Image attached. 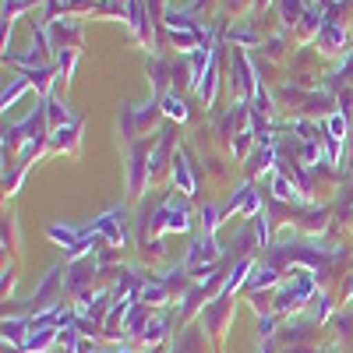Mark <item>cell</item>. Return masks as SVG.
<instances>
[{
	"label": "cell",
	"instance_id": "obj_1",
	"mask_svg": "<svg viewBox=\"0 0 353 353\" xmlns=\"http://www.w3.org/2000/svg\"><path fill=\"white\" fill-rule=\"evenodd\" d=\"M311 293H314V276L311 272H293L290 283H283L279 290V297H276V311H293V307H301L304 301H311Z\"/></svg>",
	"mask_w": 353,
	"mask_h": 353
},
{
	"label": "cell",
	"instance_id": "obj_2",
	"mask_svg": "<svg viewBox=\"0 0 353 353\" xmlns=\"http://www.w3.org/2000/svg\"><path fill=\"white\" fill-rule=\"evenodd\" d=\"M149 176H152L149 145L134 141V145H131V163H128V188H131V194H141V188L149 184Z\"/></svg>",
	"mask_w": 353,
	"mask_h": 353
},
{
	"label": "cell",
	"instance_id": "obj_3",
	"mask_svg": "<svg viewBox=\"0 0 353 353\" xmlns=\"http://www.w3.org/2000/svg\"><path fill=\"white\" fill-rule=\"evenodd\" d=\"M124 212L121 209H110V212H103L96 223H92V233L99 241H106L110 248H124L128 244V230H124Z\"/></svg>",
	"mask_w": 353,
	"mask_h": 353
},
{
	"label": "cell",
	"instance_id": "obj_4",
	"mask_svg": "<svg viewBox=\"0 0 353 353\" xmlns=\"http://www.w3.org/2000/svg\"><path fill=\"white\" fill-rule=\"evenodd\" d=\"M216 258H219L216 237H198L194 248H191V254H188V261H184V269H188V272H209Z\"/></svg>",
	"mask_w": 353,
	"mask_h": 353
},
{
	"label": "cell",
	"instance_id": "obj_5",
	"mask_svg": "<svg viewBox=\"0 0 353 353\" xmlns=\"http://www.w3.org/2000/svg\"><path fill=\"white\" fill-rule=\"evenodd\" d=\"M156 230H191V212L184 201H163V209L156 212Z\"/></svg>",
	"mask_w": 353,
	"mask_h": 353
},
{
	"label": "cell",
	"instance_id": "obj_6",
	"mask_svg": "<svg viewBox=\"0 0 353 353\" xmlns=\"http://www.w3.org/2000/svg\"><path fill=\"white\" fill-rule=\"evenodd\" d=\"M170 163H173V181H176V188H181V194L191 198V194H194V173H191L188 156H184V152H173Z\"/></svg>",
	"mask_w": 353,
	"mask_h": 353
},
{
	"label": "cell",
	"instance_id": "obj_7",
	"mask_svg": "<svg viewBox=\"0 0 353 353\" xmlns=\"http://www.w3.org/2000/svg\"><path fill=\"white\" fill-rule=\"evenodd\" d=\"M57 332H61V329H57V325H43V329H32V332H28L25 336V343H21V353H43L53 339H57Z\"/></svg>",
	"mask_w": 353,
	"mask_h": 353
},
{
	"label": "cell",
	"instance_id": "obj_8",
	"mask_svg": "<svg viewBox=\"0 0 353 353\" xmlns=\"http://www.w3.org/2000/svg\"><path fill=\"white\" fill-rule=\"evenodd\" d=\"M346 43V28L343 25H336V21H325L318 28V46L321 50H339Z\"/></svg>",
	"mask_w": 353,
	"mask_h": 353
},
{
	"label": "cell",
	"instance_id": "obj_9",
	"mask_svg": "<svg viewBox=\"0 0 353 353\" xmlns=\"http://www.w3.org/2000/svg\"><path fill=\"white\" fill-rule=\"evenodd\" d=\"M78 131H81V121H74L71 128H57V131H53V138H50V145H53L57 152L74 149V145H78Z\"/></svg>",
	"mask_w": 353,
	"mask_h": 353
},
{
	"label": "cell",
	"instance_id": "obj_10",
	"mask_svg": "<svg viewBox=\"0 0 353 353\" xmlns=\"http://www.w3.org/2000/svg\"><path fill=\"white\" fill-rule=\"evenodd\" d=\"M46 233H50V241L64 244L68 251H71V248L85 237V230H74V226H57V223H53V226H46Z\"/></svg>",
	"mask_w": 353,
	"mask_h": 353
},
{
	"label": "cell",
	"instance_id": "obj_11",
	"mask_svg": "<svg viewBox=\"0 0 353 353\" xmlns=\"http://www.w3.org/2000/svg\"><path fill=\"white\" fill-rule=\"evenodd\" d=\"M53 39H57V43L64 39V43H68V50H71V46H78V39H81V28H78V21H71V18L57 21V25H53ZM71 53H74V50H71Z\"/></svg>",
	"mask_w": 353,
	"mask_h": 353
},
{
	"label": "cell",
	"instance_id": "obj_12",
	"mask_svg": "<svg viewBox=\"0 0 353 353\" xmlns=\"http://www.w3.org/2000/svg\"><path fill=\"white\" fill-rule=\"evenodd\" d=\"M57 283H61V265H57V269H50V272H46V279L39 283V290L32 293V304H36V307H43V304H46V297L57 290Z\"/></svg>",
	"mask_w": 353,
	"mask_h": 353
},
{
	"label": "cell",
	"instance_id": "obj_13",
	"mask_svg": "<svg viewBox=\"0 0 353 353\" xmlns=\"http://www.w3.org/2000/svg\"><path fill=\"white\" fill-rule=\"evenodd\" d=\"M25 329H32V318H4V339L11 343H25Z\"/></svg>",
	"mask_w": 353,
	"mask_h": 353
},
{
	"label": "cell",
	"instance_id": "obj_14",
	"mask_svg": "<svg viewBox=\"0 0 353 353\" xmlns=\"http://www.w3.org/2000/svg\"><path fill=\"white\" fill-rule=\"evenodd\" d=\"M159 106H163V113L170 117V121H188V106H184V99L176 92H166Z\"/></svg>",
	"mask_w": 353,
	"mask_h": 353
},
{
	"label": "cell",
	"instance_id": "obj_15",
	"mask_svg": "<svg viewBox=\"0 0 353 353\" xmlns=\"http://www.w3.org/2000/svg\"><path fill=\"white\" fill-rule=\"evenodd\" d=\"M272 191H276V198H283V201H304V198L297 194V188L290 184L286 173H276V176H272Z\"/></svg>",
	"mask_w": 353,
	"mask_h": 353
},
{
	"label": "cell",
	"instance_id": "obj_16",
	"mask_svg": "<svg viewBox=\"0 0 353 353\" xmlns=\"http://www.w3.org/2000/svg\"><path fill=\"white\" fill-rule=\"evenodd\" d=\"M276 279H279V272L272 269V265H254V272H251L248 286H251V290H258V286H272Z\"/></svg>",
	"mask_w": 353,
	"mask_h": 353
},
{
	"label": "cell",
	"instance_id": "obj_17",
	"mask_svg": "<svg viewBox=\"0 0 353 353\" xmlns=\"http://www.w3.org/2000/svg\"><path fill=\"white\" fill-rule=\"evenodd\" d=\"M141 304H166V297H170V290L163 286V283H145L141 286Z\"/></svg>",
	"mask_w": 353,
	"mask_h": 353
},
{
	"label": "cell",
	"instance_id": "obj_18",
	"mask_svg": "<svg viewBox=\"0 0 353 353\" xmlns=\"http://www.w3.org/2000/svg\"><path fill=\"white\" fill-rule=\"evenodd\" d=\"M166 325H170V321H166V314H156V318L149 321V325H145L141 339H145V343H159V339L166 336Z\"/></svg>",
	"mask_w": 353,
	"mask_h": 353
},
{
	"label": "cell",
	"instance_id": "obj_19",
	"mask_svg": "<svg viewBox=\"0 0 353 353\" xmlns=\"http://www.w3.org/2000/svg\"><path fill=\"white\" fill-rule=\"evenodd\" d=\"M219 223H223V212H219V209H212V205H205V209H201V226H205V237H216Z\"/></svg>",
	"mask_w": 353,
	"mask_h": 353
},
{
	"label": "cell",
	"instance_id": "obj_20",
	"mask_svg": "<svg viewBox=\"0 0 353 353\" xmlns=\"http://www.w3.org/2000/svg\"><path fill=\"white\" fill-rule=\"evenodd\" d=\"M346 124H350V117H343V113H332V117H329V121L321 124V128L329 131V138L343 141V138H346Z\"/></svg>",
	"mask_w": 353,
	"mask_h": 353
},
{
	"label": "cell",
	"instance_id": "obj_21",
	"mask_svg": "<svg viewBox=\"0 0 353 353\" xmlns=\"http://www.w3.org/2000/svg\"><path fill=\"white\" fill-rule=\"evenodd\" d=\"M25 88H28V78L21 74V78H14L11 81V88H4V110H11L14 103H18V96L25 92Z\"/></svg>",
	"mask_w": 353,
	"mask_h": 353
},
{
	"label": "cell",
	"instance_id": "obj_22",
	"mask_svg": "<svg viewBox=\"0 0 353 353\" xmlns=\"http://www.w3.org/2000/svg\"><path fill=\"white\" fill-rule=\"evenodd\" d=\"M131 25H134V32L141 39H149V32H145V4L141 0H131Z\"/></svg>",
	"mask_w": 353,
	"mask_h": 353
},
{
	"label": "cell",
	"instance_id": "obj_23",
	"mask_svg": "<svg viewBox=\"0 0 353 353\" xmlns=\"http://www.w3.org/2000/svg\"><path fill=\"white\" fill-rule=\"evenodd\" d=\"M279 11H283V21H286V25H293V21L301 18V11H304V0H283Z\"/></svg>",
	"mask_w": 353,
	"mask_h": 353
},
{
	"label": "cell",
	"instance_id": "obj_24",
	"mask_svg": "<svg viewBox=\"0 0 353 353\" xmlns=\"http://www.w3.org/2000/svg\"><path fill=\"white\" fill-rule=\"evenodd\" d=\"M272 325H276V318H272V314H265V318L258 321V332H261L265 339H269V336H272Z\"/></svg>",
	"mask_w": 353,
	"mask_h": 353
},
{
	"label": "cell",
	"instance_id": "obj_25",
	"mask_svg": "<svg viewBox=\"0 0 353 353\" xmlns=\"http://www.w3.org/2000/svg\"><path fill=\"white\" fill-rule=\"evenodd\" d=\"M314 304H318V307H314V311H311V314H314V318H318V321H321V318H329V297H318V301H314Z\"/></svg>",
	"mask_w": 353,
	"mask_h": 353
}]
</instances>
